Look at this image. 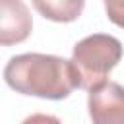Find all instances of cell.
Wrapping results in <instances>:
<instances>
[{"label":"cell","mask_w":124,"mask_h":124,"mask_svg":"<svg viewBox=\"0 0 124 124\" xmlns=\"http://www.w3.org/2000/svg\"><path fill=\"white\" fill-rule=\"evenodd\" d=\"M0 43L4 46L23 43L33 27L31 14L21 0H0Z\"/></svg>","instance_id":"277c9868"},{"label":"cell","mask_w":124,"mask_h":124,"mask_svg":"<svg viewBox=\"0 0 124 124\" xmlns=\"http://www.w3.org/2000/svg\"><path fill=\"white\" fill-rule=\"evenodd\" d=\"M87 107L93 124H124V87L105 81L89 91Z\"/></svg>","instance_id":"3957f363"},{"label":"cell","mask_w":124,"mask_h":124,"mask_svg":"<svg viewBox=\"0 0 124 124\" xmlns=\"http://www.w3.org/2000/svg\"><path fill=\"white\" fill-rule=\"evenodd\" d=\"M4 79L21 95L50 101L66 99L79 87V74L72 60L41 52H25L10 58L4 68Z\"/></svg>","instance_id":"6da1fadb"},{"label":"cell","mask_w":124,"mask_h":124,"mask_svg":"<svg viewBox=\"0 0 124 124\" xmlns=\"http://www.w3.org/2000/svg\"><path fill=\"white\" fill-rule=\"evenodd\" d=\"M105 10L108 19L124 29V0H105Z\"/></svg>","instance_id":"8992f818"},{"label":"cell","mask_w":124,"mask_h":124,"mask_svg":"<svg viewBox=\"0 0 124 124\" xmlns=\"http://www.w3.org/2000/svg\"><path fill=\"white\" fill-rule=\"evenodd\" d=\"M120 58L122 43L112 35L95 33L78 41L72 52V62L79 74V87L91 91L103 85Z\"/></svg>","instance_id":"7a4b0ae2"},{"label":"cell","mask_w":124,"mask_h":124,"mask_svg":"<svg viewBox=\"0 0 124 124\" xmlns=\"http://www.w3.org/2000/svg\"><path fill=\"white\" fill-rule=\"evenodd\" d=\"M21 124H62L56 116L52 114H43V112H37V114H31L27 116Z\"/></svg>","instance_id":"52a82bcc"},{"label":"cell","mask_w":124,"mask_h":124,"mask_svg":"<svg viewBox=\"0 0 124 124\" xmlns=\"http://www.w3.org/2000/svg\"><path fill=\"white\" fill-rule=\"evenodd\" d=\"M33 6L45 19L70 23L81 16L85 0H33Z\"/></svg>","instance_id":"5b68a950"}]
</instances>
